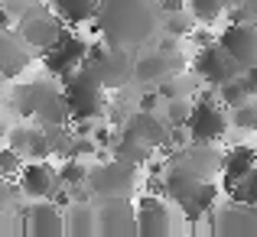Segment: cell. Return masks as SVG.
<instances>
[{
    "label": "cell",
    "instance_id": "obj_31",
    "mask_svg": "<svg viewBox=\"0 0 257 237\" xmlns=\"http://www.w3.org/2000/svg\"><path fill=\"white\" fill-rule=\"evenodd\" d=\"M192 107H195V98H170L163 101V117L170 127H186L189 117H192Z\"/></svg>",
    "mask_w": 257,
    "mask_h": 237
},
{
    "label": "cell",
    "instance_id": "obj_1",
    "mask_svg": "<svg viewBox=\"0 0 257 237\" xmlns=\"http://www.w3.org/2000/svg\"><path fill=\"white\" fill-rule=\"evenodd\" d=\"M94 30L111 46L137 52L163 33V7L160 0H98Z\"/></svg>",
    "mask_w": 257,
    "mask_h": 237
},
{
    "label": "cell",
    "instance_id": "obj_15",
    "mask_svg": "<svg viewBox=\"0 0 257 237\" xmlns=\"http://www.w3.org/2000/svg\"><path fill=\"white\" fill-rule=\"evenodd\" d=\"M120 130H131L134 137H140L144 143H150L153 150H163V153L173 150V127L166 124V117L157 114V111H140L137 107V111L120 124Z\"/></svg>",
    "mask_w": 257,
    "mask_h": 237
},
{
    "label": "cell",
    "instance_id": "obj_24",
    "mask_svg": "<svg viewBox=\"0 0 257 237\" xmlns=\"http://www.w3.org/2000/svg\"><path fill=\"white\" fill-rule=\"evenodd\" d=\"M153 146L150 143H144L140 137H134L131 130H120L117 133V140H114V146H111V156H117V159H127V162H134V166H147V162L153 159Z\"/></svg>",
    "mask_w": 257,
    "mask_h": 237
},
{
    "label": "cell",
    "instance_id": "obj_36",
    "mask_svg": "<svg viewBox=\"0 0 257 237\" xmlns=\"http://www.w3.org/2000/svg\"><path fill=\"white\" fill-rule=\"evenodd\" d=\"M98 153H101V146L94 143L91 133H75V140H72V150H69L72 159H91V156H98ZM69 156H65V159H69Z\"/></svg>",
    "mask_w": 257,
    "mask_h": 237
},
{
    "label": "cell",
    "instance_id": "obj_21",
    "mask_svg": "<svg viewBox=\"0 0 257 237\" xmlns=\"http://www.w3.org/2000/svg\"><path fill=\"white\" fill-rule=\"evenodd\" d=\"M7 146L20 153L23 159H49V146H46V130L43 127H13L7 133Z\"/></svg>",
    "mask_w": 257,
    "mask_h": 237
},
{
    "label": "cell",
    "instance_id": "obj_12",
    "mask_svg": "<svg viewBox=\"0 0 257 237\" xmlns=\"http://www.w3.org/2000/svg\"><path fill=\"white\" fill-rule=\"evenodd\" d=\"M208 218H212V211H208ZM212 234L215 237H257V205L228 198L221 208H215Z\"/></svg>",
    "mask_w": 257,
    "mask_h": 237
},
{
    "label": "cell",
    "instance_id": "obj_25",
    "mask_svg": "<svg viewBox=\"0 0 257 237\" xmlns=\"http://www.w3.org/2000/svg\"><path fill=\"white\" fill-rule=\"evenodd\" d=\"M46 85H49V81H20V85L13 88L10 107L17 111V117L33 120V114H36V104H39V98H43V91H46Z\"/></svg>",
    "mask_w": 257,
    "mask_h": 237
},
{
    "label": "cell",
    "instance_id": "obj_27",
    "mask_svg": "<svg viewBox=\"0 0 257 237\" xmlns=\"http://www.w3.org/2000/svg\"><path fill=\"white\" fill-rule=\"evenodd\" d=\"M49 4L69 26L94 23V13H98V0H49Z\"/></svg>",
    "mask_w": 257,
    "mask_h": 237
},
{
    "label": "cell",
    "instance_id": "obj_30",
    "mask_svg": "<svg viewBox=\"0 0 257 237\" xmlns=\"http://www.w3.org/2000/svg\"><path fill=\"white\" fill-rule=\"evenodd\" d=\"M46 130V146H49V156L56 159H65L72 150V140H75V130H69V124H52V127H43Z\"/></svg>",
    "mask_w": 257,
    "mask_h": 237
},
{
    "label": "cell",
    "instance_id": "obj_45",
    "mask_svg": "<svg viewBox=\"0 0 257 237\" xmlns=\"http://www.w3.org/2000/svg\"><path fill=\"white\" fill-rule=\"evenodd\" d=\"M4 137H7V133H4V130H0V146H4Z\"/></svg>",
    "mask_w": 257,
    "mask_h": 237
},
{
    "label": "cell",
    "instance_id": "obj_37",
    "mask_svg": "<svg viewBox=\"0 0 257 237\" xmlns=\"http://www.w3.org/2000/svg\"><path fill=\"white\" fill-rule=\"evenodd\" d=\"M23 156H20L13 146H0V175H7V179H13V175L23 169Z\"/></svg>",
    "mask_w": 257,
    "mask_h": 237
},
{
    "label": "cell",
    "instance_id": "obj_41",
    "mask_svg": "<svg viewBox=\"0 0 257 237\" xmlns=\"http://www.w3.org/2000/svg\"><path fill=\"white\" fill-rule=\"evenodd\" d=\"M13 23H17V17H13V13L10 10H7V7L4 4H0V30H10V26Z\"/></svg>",
    "mask_w": 257,
    "mask_h": 237
},
{
    "label": "cell",
    "instance_id": "obj_11",
    "mask_svg": "<svg viewBox=\"0 0 257 237\" xmlns=\"http://www.w3.org/2000/svg\"><path fill=\"white\" fill-rule=\"evenodd\" d=\"M192 72L202 78V85H215V88H218V85H225V81L238 78L241 75V65L234 62V59L218 46V39H215V43L199 46V49H195Z\"/></svg>",
    "mask_w": 257,
    "mask_h": 237
},
{
    "label": "cell",
    "instance_id": "obj_29",
    "mask_svg": "<svg viewBox=\"0 0 257 237\" xmlns=\"http://www.w3.org/2000/svg\"><path fill=\"white\" fill-rule=\"evenodd\" d=\"M195 26H202V23L195 20L192 10H173V13H163V33H166V36L189 39Z\"/></svg>",
    "mask_w": 257,
    "mask_h": 237
},
{
    "label": "cell",
    "instance_id": "obj_42",
    "mask_svg": "<svg viewBox=\"0 0 257 237\" xmlns=\"http://www.w3.org/2000/svg\"><path fill=\"white\" fill-rule=\"evenodd\" d=\"M163 13H173V10H186V0H160Z\"/></svg>",
    "mask_w": 257,
    "mask_h": 237
},
{
    "label": "cell",
    "instance_id": "obj_39",
    "mask_svg": "<svg viewBox=\"0 0 257 237\" xmlns=\"http://www.w3.org/2000/svg\"><path fill=\"white\" fill-rule=\"evenodd\" d=\"M17 195H20L17 185H10V179H7V175H0V211H4V208H10Z\"/></svg>",
    "mask_w": 257,
    "mask_h": 237
},
{
    "label": "cell",
    "instance_id": "obj_43",
    "mask_svg": "<svg viewBox=\"0 0 257 237\" xmlns=\"http://www.w3.org/2000/svg\"><path fill=\"white\" fill-rule=\"evenodd\" d=\"M244 75H247V78H251V81H254V88H257V65H254V69H251V72H244Z\"/></svg>",
    "mask_w": 257,
    "mask_h": 237
},
{
    "label": "cell",
    "instance_id": "obj_23",
    "mask_svg": "<svg viewBox=\"0 0 257 237\" xmlns=\"http://www.w3.org/2000/svg\"><path fill=\"white\" fill-rule=\"evenodd\" d=\"M65 234L69 237H94L98 234V211L91 201H72L65 208Z\"/></svg>",
    "mask_w": 257,
    "mask_h": 237
},
{
    "label": "cell",
    "instance_id": "obj_3",
    "mask_svg": "<svg viewBox=\"0 0 257 237\" xmlns=\"http://www.w3.org/2000/svg\"><path fill=\"white\" fill-rule=\"evenodd\" d=\"M85 65L98 75V81L107 91H120V88L134 85L137 56H134V49H120V46H111L107 39H98V43H88Z\"/></svg>",
    "mask_w": 257,
    "mask_h": 237
},
{
    "label": "cell",
    "instance_id": "obj_10",
    "mask_svg": "<svg viewBox=\"0 0 257 237\" xmlns=\"http://www.w3.org/2000/svg\"><path fill=\"white\" fill-rule=\"evenodd\" d=\"M101 237H137V205L134 198H94Z\"/></svg>",
    "mask_w": 257,
    "mask_h": 237
},
{
    "label": "cell",
    "instance_id": "obj_13",
    "mask_svg": "<svg viewBox=\"0 0 257 237\" xmlns=\"http://www.w3.org/2000/svg\"><path fill=\"white\" fill-rule=\"evenodd\" d=\"M218 46L241 65V72H251L257 65V23H251V20L228 23L218 33Z\"/></svg>",
    "mask_w": 257,
    "mask_h": 237
},
{
    "label": "cell",
    "instance_id": "obj_38",
    "mask_svg": "<svg viewBox=\"0 0 257 237\" xmlns=\"http://www.w3.org/2000/svg\"><path fill=\"white\" fill-rule=\"evenodd\" d=\"M91 137H94V143H98L101 146V150H111V146H114V140H117V133H114L111 130V124H101V127H94V130H91Z\"/></svg>",
    "mask_w": 257,
    "mask_h": 237
},
{
    "label": "cell",
    "instance_id": "obj_14",
    "mask_svg": "<svg viewBox=\"0 0 257 237\" xmlns=\"http://www.w3.org/2000/svg\"><path fill=\"white\" fill-rule=\"evenodd\" d=\"M62 188V179H59V169H52L46 159H33L23 162V169L17 172V192L30 201L39 198H52V195Z\"/></svg>",
    "mask_w": 257,
    "mask_h": 237
},
{
    "label": "cell",
    "instance_id": "obj_18",
    "mask_svg": "<svg viewBox=\"0 0 257 237\" xmlns=\"http://www.w3.org/2000/svg\"><path fill=\"white\" fill-rule=\"evenodd\" d=\"M23 231L30 237H62L65 234V208L56 201L39 198L23 211Z\"/></svg>",
    "mask_w": 257,
    "mask_h": 237
},
{
    "label": "cell",
    "instance_id": "obj_22",
    "mask_svg": "<svg viewBox=\"0 0 257 237\" xmlns=\"http://www.w3.org/2000/svg\"><path fill=\"white\" fill-rule=\"evenodd\" d=\"M257 166V150L247 143H238L225 153V162H221V188H231L238 179H244L247 172Z\"/></svg>",
    "mask_w": 257,
    "mask_h": 237
},
{
    "label": "cell",
    "instance_id": "obj_6",
    "mask_svg": "<svg viewBox=\"0 0 257 237\" xmlns=\"http://www.w3.org/2000/svg\"><path fill=\"white\" fill-rule=\"evenodd\" d=\"M182 69H186V52L179 49L176 36H166V39H160V46H153V49L137 56L134 81L137 85H160L163 78H170Z\"/></svg>",
    "mask_w": 257,
    "mask_h": 237
},
{
    "label": "cell",
    "instance_id": "obj_33",
    "mask_svg": "<svg viewBox=\"0 0 257 237\" xmlns=\"http://www.w3.org/2000/svg\"><path fill=\"white\" fill-rule=\"evenodd\" d=\"M225 195H228V198H234V201H247V205H257V166L244 175V179L234 182L231 188H225Z\"/></svg>",
    "mask_w": 257,
    "mask_h": 237
},
{
    "label": "cell",
    "instance_id": "obj_2",
    "mask_svg": "<svg viewBox=\"0 0 257 237\" xmlns=\"http://www.w3.org/2000/svg\"><path fill=\"white\" fill-rule=\"evenodd\" d=\"M62 91H65V101H69V111H72V124L78 120H98L107 114V88L98 81L88 65L75 69L69 78H62Z\"/></svg>",
    "mask_w": 257,
    "mask_h": 237
},
{
    "label": "cell",
    "instance_id": "obj_20",
    "mask_svg": "<svg viewBox=\"0 0 257 237\" xmlns=\"http://www.w3.org/2000/svg\"><path fill=\"white\" fill-rule=\"evenodd\" d=\"M33 120H36L39 127L72 124V111H69V101H65V91H62V88H56L52 81L46 85L43 98H39V104H36V114H33Z\"/></svg>",
    "mask_w": 257,
    "mask_h": 237
},
{
    "label": "cell",
    "instance_id": "obj_34",
    "mask_svg": "<svg viewBox=\"0 0 257 237\" xmlns=\"http://www.w3.org/2000/svg\"><path fill=\"white\" fill-rule=\"evenodd\" d=\"M228 117H231V127L257 133V98L244 101V104H238V107H231V114H228Z\"/></svg>",
    "mask_w": 257,
    "mask_h": 237
},
{
    "label": "cell",
    "instance_id": "obj_26",
    "mask_svg": "<svg viewBox=\"0 0 257 237\" xmlns=\"http://www.w3.org/2000/svg\"><path fill=\"white\" fill-rule=\"evenodd\" d=\"M153 88L160 91V98H163V101H170V98H195V94H199V88H202V78L195 75V72L182 69V72L163 78L160 85H153Z\"/></svg>",
    "mask_w": 257,
    "mask_h": 237
},
{
    "label": "cell",
    "instance_id": "obj_5",
    "mask_svg": "<svg viewBox=\"0 0 257 237\" xmlns=\"http://www.w3.org/2000/svg\"><path fill=\"white\" fill-rule=\"evenodd\" d=\"M221 101H218V88H199L195 94V107H192V117L186 124L189 140H199V143H221L231 127V117L221 111Z\"/></svg>",
    "mask_w": 257,
    "mask_h": 237
},
{
    "label": "cell",
    "instance_id": "obj_9",
    "mask_svg": "<svg viewBox=\"0 0 257 237\" xmlns=\"http://www.w3.org/2000/svg\"><path fill=\"white\" fill-rule=\"evenodd\" d=\"M39 56H43L46 72H49V75H56L59 81H62V78H69L75 69H82V65H85L88 43H85L82 36H78V33H72L69 26H65L62 36H59L46 52H39Z\"/></svg>",
    "mask_w": 257,
    "mask_h": 237
},
{
    "label": "cell",
    "instance_id": "obj_17",
    "mask_svg": "<svg viewBox=\"0 0 257 237\" xmlns=\"http://www.w3.org/2000/svg\"><path fill=\"white\" fill-rule=\"evenodd\" d=\"M173 234V211L166 198L147 192L137 198V237H170Z\"/></svg>",
    "mask_w": 257,
    "mask_h": 237
},
{
    "label": "cell",
    "instance_id": "obj_40",
    "mask_svg": "<svg viewBox=\"0 0 257 237\" xmlns=\"http://www.w3.org/2000/svg\"><path fill=\"white\" fill-rule=\"evenodd\" d=\"M0 4H4L7 10L13 13V17H20V13H26L33 4H39V0H0Z\"/></svg>",
    "mask_w": 257,
    "mask_h": 237
},
{
    "label": "cell",
    "instance_id": "obj_44",
    "mask_svg": "<svg viewBox=\"0 0 257 237\" xmlns=\"http://www.w3.org/2000/svg\"><path fill=\"white\" fill-rule=\"evenodd\" d=\"M0 104H4V78H0Z\"/></svg>",
    "mask_w": 257,
    "mask_h": 237
},
{
    "label": "cell",
    "instance_id": "obj_7",
    "mask_svg": "<svg viewBox=\"0 0 257 237\" xmlns=\"http://www.w3.org/2000/svg\"><path fill=\"white\" fill-rule=\"evenodd\" d=\"M65 26L69 23L52 10V4H43V0H39V4H33L26 13H20L17 23H13V30H17L36 52H46L59 36H62Z\"/></svg>",
    "mask_w": 257,
    "mask_h": 237
},
{
    "label": "cell",
    "instance_id": "obj_4",
    "mask_svg": "<svg viewBox=\"0 0 257 237\" xmlns=\"http://www.w3.org/2000/svg\"><path fill=\"white\" fill-rule=\"evenodd\" d=\"M85 185L91 198H134V192L140 188V166L114 156L88 169Z\"/></svg>",
    "mask_w": 257,
    "mask_h": 237
},
{
    "label": "cell",
    "instance_id": "obj_35",
    "mask_svg": "<svg viewBox=\"0 0 257 237\" xmlns=\"http://www.w3.org/2000/svg\"><path fill=\"white\" fill-rule=\"evenodd\" d=\"M59 179H62V185H82L88 179V166L82 159H62V166H59Z\"/></svg>",
    "mask_w": 257,
    "mask_h": 237
},
{
    "label": "cell",
    "instance_id": "obj_8",
    "mask_svg": "<svg viewBox=\"0 0 257 237\" xmlns=\"http://www.w3.org/2000/svg\"><path fill=\"white\" fill-rule=\"evenodd\" d=\"M166 162L186 169V172L195 175V179H218V175H221V162H225V153L218 150V143L186 140L182 146H173V150L166 153Z\"/></svg>",
    "mask_w": 257,
    "mask_h": 237
},
{
    "label": "cell",
    "instance_id": "obj_32",
    "mask_svg": "<svg viewBox=\"0 0 257 237\" xmlns=\"http://www.w3.org/2000/svg\"><path fill=\"white\" fill-rule=\"evenodd\" d=\"M189 10L195 13L202 26H212L221 20V13L228 10V0H189Z\"/></svg>",
    "mask_w": 257,
    "mask_h": 237
},
{
    "label": "cell",
    "instance_id": "obj_16",
    "mask_svg": "<svg viewBox=\"0 0 257 237\" xmlns=\"http://www.w3.org/2000/svg\"><path fill=\"white\" fill-rule=\"evenodd\" d=\"M33 59H36V49L13 26L10 30H0V78L4 81L20 78L33 65Z\"/></svg>",
    "mask_w": 257,
    "mask_h": 237
},
{
    "label": "cell",
    "instance_id": "obj_19",
    "mask_svg": "<svg viewBox=\"0 0 257 237\" xmlns=\"http://www.w3.org/2000/svg\"><path fill=\"white\" fill-rule=\"evenodd\" d=\"M225 192V188L218 185L215 179H202L199 185L192 188V192L186 195V198L179 201V211H182V218L186 221H202V218H208V211L215 208V201H218V195Z\"/></svg>",
    "mask_w": 257,
    "mask_h": 237
},
{
    "label": "cell",
    "instance_id": "obj_28",
    "mask_svg": "<svg viewBox=\"0 0 257 237\" xmlns=\"http://www.w3.org/2000/svg\"><path fill=\"white\" fill-rule=\"evenodd\" d=\"M257 98V88H254V81L241 72L238 78H231V81H225V85H218V101L225 107H238V104H244V101H251Z\"/></svg>",
    "mask_w": 257,
    "mask_h": 237
}]
</instances>
